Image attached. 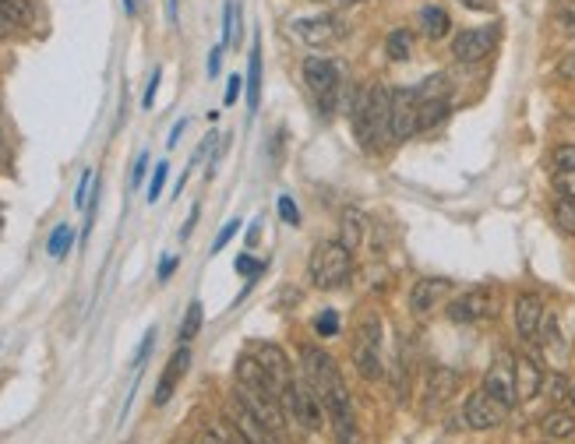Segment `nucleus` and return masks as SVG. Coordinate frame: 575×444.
<instances>
[{"label": "nucleus", "instance_id": "f257e3e1", "mask_svg": "<svg viewBox=\"0 0 575 444\" xmlns=\"http://www.w3.org/2000/svg\"><path fill=\"white\" fill-rule=\"evenodd\" d=\"M392 124V89L389 85H364V89L353 96V134L357 141L374 152V148L385 145Z\"/></svg>", "mask_w": 575, "mask_h": 444}, {"label": "nucleus", "instance_id": "f03ea898", "mask_svg": "<svg viewBox=\"0 0 575 444\" xmlns=\"http://www.w3.org/2000/svg\"><path fill=\"white\" fill-rule=\"evenodd\" d=\"M307 275L318 289H339L353 275V254L343 240H318L307 261Z\"/></svg>", "mask_w": 575, "mask_h": 444}, {"label": "nucleus", "instance_id": "7ed1b4c3", "mask_svg": "<svg viewBox=\"0 0 575 444\" xmlns=\"http://www.w3.org/2000/svg\"><path fill=\"white\" fill-rule=\"evenodd\" d=\"M304 82H307V92H311L314 106H318V113H322L325 120H332L336 99H339V67L325 57H307Z\"/></svg>", "mask_w": 575, "mask_h": 444}, {"label": "nucleus", "instance_id": "20e7f679", "mask_svg": "<svg viewBox=\"0 0 575 444\" xmlns=\"http://www.w3.org/2000/svg\"><path fill=\"white\" fill-rule=\"evenodd\" d=\"M283 409L290 420H297L300 427L307 430V434H318L325 423V406L318 402V395H314V388L307 385V381H297L290 378L283 385Z\"/></svg>", "mask_w": 575, "mask_h": 444}, {"label": "nucleus", "instance_id": "39448f33", "mask_svg": "<svg viewBox=\"0 0 575 444\" xmlns=\"http://www.w3.org/2000/svg\"><path fill=\"white\" fill-rule=\"evenodd\" d=\"M353 363H357V374L367 381H378L385 370H381V321L374 314H367L357 328V339H353Z\"/></svg>", "mask_w": 575, "mask_h": 444}, {"label": "nucleus", "instance_id": "423d86ee", "mask_svg": "<svg viewBox=\"0 0 575 444\" xmlns=\"http://www.w3.org/2000/svg\"><path fill=\"white\" fill-rule=\"evenodd\" d=\"M498 304H501V293L494 286H477L470 289V293L456 296L449 304V321H456V325H477V321H487L498 314Z\"/></svg>", "mask_w": 575, "mask_h": 444}, {"label": "nucleus", "instance_id": "0eeeda50", "mask_svg": "<svg viewBox=\"0 0 575 444\" xmlns=\"http://www.w3.org/2000/svg\"><path fill=\"white\" fill-rule=\"evenodd\" d=\"M300 367H304V378H307V385L314 388V395H318V402H325V395L332 392V388L343 381V374H339V367H336V360H332L325 349H318V346H307V349H300Z\"/></svg>", "mask_w": 575, "mask_h": 444}, {"label": "nucleus", "instance_id": "6e6552de", "mask_svg": "<svg viewBox=\"0 0 575 444\" xmlns=\"http://www.w3.org/2000/svg\"><path fill=\"white\" fill-rule=\"evenodd\" d=\"M484 392L491 395V399H498L505 409L516 406V402H519V392H516V356L505 353V349L494 356L491 367H487V374H484Z\"/></svg>", "mask_w": 575, "mask_h": 444}, {"label": "nucleus", "instance_id": "1a4fd4ad", "mask_svg": "<svg viewBox=\"0 0 575 444\" xmlns=\"http://www.w3.org/2000/svg\"><path fill=\"white\" fill-rule=\"evenodd\" d=\"M494 46H498V25H480V29H466L452 39V57L459 64H480L484 57H491Z\"/></svg>", "mask_w": 575, "mask_h": 444}, {"label": "nucleus", "instance_id": "9d476101", "mask_svg": "<svg viewBox=\"0 0 575 444\" xmlns=\"http://www.w3.org/2000/svg\"><path fill=\"white\" fill-rule=\"evenodd\" d=\"M293 36L304 39L307 46H332L346 36V22L336 15H311L293 22Z\"/></svg>", "mask_w": 575, "mask_h": 444}, {"label": "nucleus", "instance_id": "9b49d317", "mask_svg": "<svg viewBox=\"0 0 575 444\" xmlns=\"http://www.w3.org/2000/svg\"><path fill=\"white\" fill-rule=\"evenodd\" d=\"M417 110H420V92L417 89H392V141H406L417 134Z\"/></svg>", "mask_w": 575, "mask_h": 444}, {"label": "nucleus", "instance_id": "f8f14e48", "mask_svg": "<svg viewBox=\"0 0 575 444\" xmlns=\"http://www.w3.org/2000/svg\"><path fill=\"white\" fill-rule=\"evenodd\" d=\"M505 413H508V409L501 406L498 399H491V395H487L484 388H477V392L466 395V406H463L466 427H473V430H491V427H498V423L505 420Z\"/></svg>", "mask_w": 575, "mask_h": 444}, {"label": "nucleus", "instance_id": "ddd939ff", "mask_svg": "<svg viewBox=\"0 0 575 444\" xmlns=\"http://www.w3.org/2000/svg\"><path fill=\"white\" fill-rule=\"evenodd\" d=\"M226 423H230L233 430H240V434H244L251 444H283L276 434H272L269 427H265L262 420H258V416L251 413V409L244 406V402H237V399L230 402V413H226Z\"/></svg>", "mask_w": 575, "mask_h": 444}, {"label": "nucleus", "instance_id": "4468645a", "mask_svg": "<svg viewBox=\"0 0 575 444\" xmlns=\"http://www.w3.org/2000/svg\"><path fill=\"white\" fill-rule=\"evenodd\" d=\"M547 311H544V300L537 293H519L516 296V332L523 342H537L540 325H544Z\"/></svg>", "mask_w": 575, "mask_h": 444}, {"label": "nucleus", "instance_id": "2eb2a0df", "mask_svg": "<svg viewBox=\"0 0 575 444\" xmlns=\"http://www.w3.org/2000/svg\"><path fill=\"white\" fill-rule=\"evenodd\" d=\"M187 367H191V349L180 346L177 353L170 356V363H166V370H163V378H159V385H156V395H152V402H156V406H166V402L173 399V392H177V385H180V378L187 374Z\"/></svg>", "mask_w": 575, "mask_h": 444}, {"label": "nucleus", "instance_id": "dca6fc26", "mask_svg": "<svg viewBox=\"0 0 575 444\" xmlns=\"http://www.w3.org/2000/svg\"><path fill=\"white\" fill-rule=\"evenodd\" d=\"M452 293V282L449 279H420L410 293V311L413 314H431L434 307Z\"/></svg>", "mask_w": 575, "mask_h": 444}, {"label": "nucleus", "instance_id": "f3484780", "mask_svg": "<svg viewBox=\"0 0 575 444\" xmlns=\"http://www.w3.org/2000/svg\"><path fill=\"white\" fill-rule=\"evenodd\" d=\"M251 356L258 363H262L265 370L272 374V381H276L279 388L286 385V381L293 378V367H290V360H286V353L279 346H272V342H254L251 346Z\"/></svg>", "mask_w": 575, "mask_h": 444}, {"label": "nucleus", "instance_id": "a211bd4d", "mask_svg": "<svg viewBox=\"0 0 575 444\" xmlns=\"http://www.w3.org/2000/svg\"><path fill=\"white\" fill-rule=\"evenodd\" d=\"M544 388V370L533 356H516V392H519V402H530L540 395Z\"/></svg>", "mask_w": 575, "mask_h": 444}, {"label": "nucleus", "instance_id": "6ab92c4d", "mask_svg": "<svg viewBox=\"0 0 575 444\" xmlns=\"http://www.w3.org/2000/svg\"><path fill=\"white\" fill-rule=\"evenodd\" d=\"M244 92H247V110H258L262 103V39L254 36L251 43V57H247V82H244Z\"/></svg>", "mask_w": 575, "mask_h": 444}, {"label": "nucleus", "instance_id": "aec40b11", "mask_svg": "<svg viewBox=\"0 0 575 444\" xmlns=\"http://www.w3.org/2000/svg\"><path fill=\"white\" fill-rule=\"evenodd\" d=\"M456 385H459L456 370H449V367L431 370V381H427V406L434 409L438 402H445L452 392H456Z\"/></svg>", "mask_w": 575, "mask_h": 444}, {"label": "nucleus", "instance_id": "412c9836", "mask_svg": "<svg viewBox=\"0 0 575 444\" xmlns=\"http://www.w3.org/2000/svg\"><path fill=\"white\" fill-rule=\"evenodd\" d=\"M540 430H544L547 441H568V437H575V413L551 409V413L544 416V423H540Z\"/></svg>", "mask_w": 575, "mask_h": 444}, {"label": "nucleus", "instance_id": "4be33fe9", "mask_svg": "<svg viewBox=\"0 0 575 444\" xmlns=\"http://www.w3.org/2000/svg\"><path fill=\"white\" fill-rule=\"evenodd\" d=\"M445 117H449V99H445V96L420 99V110H417V131H431V127H438Z\"/></svg>", "mask_w": 575, "mask_h": 444}, {"label": "nucleus", "instance_id": "5701e85b", "mask_svg": "<svg viewBox=\"0 0 575 444\" xmlns=\"http://www.w3.org/2000/svg\"><path fill=\"white\" fill-rule=\"evenodd\" d=\"M202 321H205V307H202V300H191V307H187L184 321H180V332H177L180 346H187V342H191V339H198V332H202Z\"/></svg>", "mask_w": 575, "mask_h": 444}, {"label": "nucleus", "instance_id": "b1692460", "mask_svg": "<svg viewBox=\"0 0 575 444\" xmlns=\"http://www.w3.org/2000/svg\"><path fill=\"white\" fill-rule=\"evenodd\" d=\"M420 25H424V32H427V36H431V39H441V36H449L452 18L445 15V11H441V8H434V4H431V8L420 11Z\"/></svg>", "mask_w": 575, "mask_h": 444}, {"label": "nucleus", "instance_id": "393cba45", "mask_svg": "<svg viewBox=\"0 0 575 444\" xmlns=\"http://www.w3.org/2000/svg\"><path fill=\"white\" fill-rule=\"evenodd\" d=\"M0 18L8 25H32L36 11H32L29 0H0Z\"/></svg>", "mask_w": 575, "mask_h": 444}, {"label": "nucleus", "instance_id": "a878e982", "mask_svg": "<svg viewBox=\"0 0 575 444\" xmlns=\"http://www.w3.org/2000/svg\"><path fill=\"white\" fill-rule=\"evenodd\" d=\"M385 53H389L392 60H410V53H413V32L410 29H392L389 32V39H385Z\"/></svg>", "mask_w": 575, "mask_h": 444}, {"label": "nucleus", "instance_id": "bb28decb", "mask_svg": "<svg viewBox=\"0 0 575 444\" xmlns=\"http://www.w3.org/2000/svg\"><path fill=\"white\" fill-rule=\"evenodd\" d=\"M71 244H75V230H71L68 222H60L57 230L50 233V240H46V254L50 258H64L71 251Z\"/></svg>", "mask_w": 575, "mask_h": 444}, {"label": "nucleus", "instance_id": "cd10ccee", "mask_svg": "<svg viewBox=\"0 0 575 444\" xmlns=\"http://www.w3.org/2000/svg\"><path fill=\"white\" fill-rule=\"evenodd\" d=\"M360 240H364V215H360L357 208H346L343 212V244L353 251Z\"/></svg>", "mask_w": 575, "mask_h": 444}, {"label": "nucleus", "instance_id": "c85d7f7f", "mask_svg": "<svg viewBox=\"0 0 575 444\" xmlns=\"http://www.w3.org/2000/svg\"><path fill=\"white\" fill-rule=\"evenodd\" d=\"M314 332H318V339H332V335H339V314L322 311L318 318H314Z\"/></svg>", "mask_w": 575, "mask_h": 444}, {"label": "nucleus", "instance_id": "c756f323", "mask_svg": "<svg viewBox=\"0 0 575 444\" xmlns=\"http://www.w3.org/2000/svg\"><path fill=\"white\" fill-rule=\"evenodd\" d=\"M554 222H558L565 233H575V201L561 198L558 205H554Z\"/></svg>", "mask_w": 575, "mask_h": 444}, {"label": "nucleus", "instance_id": "7c9ffc66", "mask_svg": "<svg viewBox=\"0 0 575 444\" xmlns=\"http://www.w3.org/2000/svg\"><path fill=\"white\" fill-rule=\"evenodd\" d=\"M551 163H554V170H558V173H575V145L554 148Z\"/></svg>", "mask_w": 575, "mask_h": 444}, {"label": "nucleus", "instance_id": "2f4dec72", "mask_svg": "<svg viewBox=\"0 0 575 444\" xmlns=\"http://www.w3.org/2000/svg\"><path fill=\"white\" fill-rule=\"evenodd\" d=\"M233 268H237L240 275H247V279H251V282L265 272V265H262V261H254L251 254H237V261H233Z\"/></svg>", "mask_w": 575, "mask_h": 444}, {"label": "nucleus", "instance_id": "473e14b6", "mask_svg": "<svg viewBox=\"0 0 575 444\" xmlns=\"http://www.w3.org/2000/svg\"><path fill=\"white\" fill-rule=\"evenodd\" d=\"M166 177H170V166L159 163L156 170H152V184H149V201H159V194H163L166 187Z\"/></svg>", "mask_w": 575, "mask_h": 444}, {"label": "nucleus", "instance_id": "72a5a7b5", "mask_svg": "<svg viewBox=\"0 0 575 444\" xmlns=\"http://www.w3.org/2000/svg\"><path fill=\"white\" fill-rule=\"evenodd\" d=\"M554 191L565 201H575V173H554Z\"/></svg>", "mask_w": 575, "mask_h": 444}, {"label": "nucleus", "instance_id": "f704fd0d", "mask_svg": "<svg viewBox=\"0 0 575 444\" xmlns=\"http://www.w3.org/2000/svg\"><path fill=\"white\" fill-rule=\"evenodd\" d=\"M159 78H163V67H156V71H152V78H149V85H145V96H142V106H145V110H152V103H156Z\"/></svg>", "mask_w": 575, "mask_h": 444}, {"label": "nucleus", "instance_id": "c9c22d12", "mask_svg": "<svg viewBox=\"0 0 575 444\" xmlns=\"http://www.w3.org/2000/svg\"><path fill=\"white\" fill-rule=\"evenodd\" d=\"M237 230H240V222H237V219H230V222H226V226H223V233H219V237H216V244H212V254H216V251H223V247L230 244L233 237H237Z\"/></svg>", "mask_w": 575, "mask_h": 444}, {"label": "nucleus", "instance_id": "e433bc0d", "mask_svg": "<svg viewBox=\"0 0 575 444\" xmlns=\"http://www.w3.org/2000/svg\"><path fill=\"white\" fill-rule=\"evenodd\" d=\"M152 342H156V328H149V332H145L142 346H138V353H135V370H142V363L149 360V353H152Z\"/></svg>", "mask_w": 575, "mask_h": 444}, {"label": "nucleus", "instance_id": "4c0bfd02", "mask_svg": "<svg viewBox=\"0 0 575 444\" xmlns=\"http://www.w3.org/2000/svg\"><path fill=\"white\" fill-rule=\"evenodd\" d=\"M279 215H283V222H290V226H300V212L297 205H293V198H279Z\"/></svg>", "mask_w": 575, "mask_h": 444}, {"label": "nucleus", "instance_id": "58836bf2", "mask_svg": "<svg viewBox=\"0 0 575 444\" xmlns=\"http://www.w3.org/2000/svg\"><path fill=\"white\" fill-rule=\"evenodd\" d=\"M89 187H92V170H85L82 173V184H78V191H75V205L78 208L89 205Z\"/></svg>", "mask_w": 575, "mask_h": 444}, {"label": "nucleus", "instance_id": "ea45409f", "mask_svg": "<svg viewBox=\"0 0 575 444\" xmlns=\"http://www.w3.org/2000/svg\"><path fill=\"white\" fill-rule=\"evenodd\" d=\"M145 170H149V152H142V156L135 159V170H131V187H138L145 180Z\"/></svg>", "mask_w": 575, "mask_h": 444}, {"label": "nucleus", "instance_id": "a19ab883", "mask_svg": "<svg viewBox=\"0 0 575 444\" xmlns=\"http://www.w3.org/2000/svg\"><path fill=\"white\" fill-rule=\"evenodd\" d=\"M568 388H572V385H568V381L561 378V374H554V381H551V399H554V402L568 399Z\"/></svg>", "mask_w": 575, "mask_h": 444}, {"label": "nucleus", "instance_id": "79ce46f5", "mask_svg": "<svg viewBox=\"0 0 575 444\" xmlns=\"http://www.w3.org/2000/svg\"><path fill=\"white\" fill-rule=\"evenodd\" d=\"M223 50H226L223 43H219V46H212V53H209V78H216V74H219V67H223Z\"/></svg>", "mask_w": 575, "mask_h": 444}, {"label": "nucleus", "instance_id": "37998d69", "mask_svg": "<svg viewBox=\"0 0 575 444\" xmlns=\"http://www.w3.org/2000/svg\"><path fill=\"white\" fill-rule=\"evenodd\" d=\"M558 74L565 78V82H575V53H568L565 60L558 64Z\"/></svg>", "mask_w": 575, "mask_h": 444}, {"label": "nucleus", "instance_id": "c03bdc74", "mask_svg": "<svg viewBox=\"0 0 575 444\" xmlns=\"http://www.w3.org/2000/svg\"><path fill=\"white\" fill-rule=\"evenodd\" d=\"M240 85H244V82H240V74H233L230 82H226V106H233V103H237V96H240Z\"/></svg>", "mask_w": 575, "mask_h": 444}, {"label": "nucleus", "instance_id": "a18cd8bd", "mask_svg": "<svg viewBox=\"0 0 575 444\" xmlns=\"http://www.w3.org/2000/svg\"><path fill=\"white\" fill-rule=\"evenodd\" d=\"M198 215H202V208H191V215H187V222H184V230H180V240H187L191 233H195V222H198Z\"/></svg>", "mask_w": 575, "mask_h": 444}, {"label": "nucleus", "instance_id": "49530a36", "mask_svg": "<svg viewBox=\"0 0 575 444\" xmlns=\"http://www.w3.org/2000/svg\"><path fill=\"white\" fill-rule=\"evenodd\" d=\"M187 131V120H177V124H173V131H170V141H166V145L170 148H177L180 145V134Z\"/></svg>", "mask_w": 575, "mask_h": 444}, {"label": "nucleus", "instance_id": "de8ad7c7", "mask_svg": "<svg viewBox=\"0 0 575 444\" xmlns=\"http://www.w3.org/2000/svg\"><path fill=\"white\" fill-rule=\"evenodd\" d=\"M173 268H177V258H166L163 265H159V282H166L173 275Z\"/></svg>", "mask_w": 575, "mask_h": 444}, {"label": "nucleus", "instance_id": "09e8293b", "mask_svg": "<svg viewBox=\"0 0 575 444\" xmlns=\"http://www.w3.org/2000/svg\"><path fill=\"white\" fill-rule=\"evenodd\" d=\"M166 18H170V25H177V18H180V0H166Z\"/></svg>", "mask_w": 575, "mask_h": 444}, {"label": "nucleus", "instance_id": "8fccbe9b", "mask_svg": "<svg viewBox=\"0 0 575 444\" xmlns=\"http://www.w3.org/2000/svg\"><path fill=\"white\" fill-rule=\"evenodd\" d=\"M459 4H466V8H473V11H487V8H491V0H459Z\"/></svg>", "mask_w": 575, "mask_h": 444}, {"label": "nucleus", "instance_id": "3c124183", "mask_svg": "<svg viewBox=\"0 0 575 444\" xmlns=\"http://www.w3.org/2000/svg\"><path fill=\"white\" fill-rule=\"evenodd\" d=\"M8 32H11V25L4 22V18H0V39H8Z\"/></svg>", "mask_w": 575, "mask_h": 444}, {"label": "nucleus", "instance_id": "603ef678", "mask_svg": "<svg viewBox=\"0 0 575 444\" xmlns=\"http://www.w3.org/2000/svg\"><path fill=\"white\" fill-rule=\"evenodd\" d=\"M565 29H568V32H572V36H575V15H568V18H565Z\"/></svg>", "mask_w": 575, "mask_h": 444}, {"label": "nucleus", "instance_id": "864d4df0", "mask_svg": "<svg viewBox=\"0 0 575 444\" xmlns=\"http://www.w3.org/2000/svg\"><path fill=\"white\" fill-rule=\"evenodd\" d=\"M124 11L127 15H135V0H124Z\"/></svg>", "mask_w": 575, "mask_h": 444}, {"label": "nucleus", "instance_id": "5fc2aeb1", "mask_svg": "<svg viewBox=\"0 0 575 444\" xmlns=\"http://www.w3.org/2000/svg\"><path fill=\"white\" fill-rule=\"evenodd\" d=\"M332 4H364V0H332Z\"/></svg>", "mask_w": 575, "mask_h": 444}, {"label": "nucleus", "instance_id": "6e6d98bb", "mask_svg": "<svg viewBox=\"0 0 575 444\" xmlns=\"http://www.w3.org/2000/svg\"><path fill=\"white\" fill-rule=\"evenodd\" d=\"M568 399H572V406H575V385H572V388H568Z\"/></svg>", "mask_w": 575, "mask_h": 444}, {"label": "nucleus", "instance_id": "4d7b16f0", "mask_svg": "<svg viewBox=\"0 0 575 444\" xmlns=\"http://www.w3.org/2000/svg\"><path fill=\"white\" fill-rule=\"evenodd\" d=\"M0 145H4V134H0Z\"/></svg>", "mask_w": 575, "mask_h": 444}]
</instances>
